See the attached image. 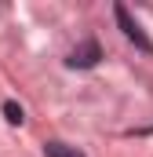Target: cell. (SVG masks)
Here are the masks:
<instances>
[{
	"mask_svg": "<svg viewBox=\"0 0 153 157\" xmlns=\"http://www.w3.org/2000/svg\"><path fill=\"white\" fill-rule=\"evenodd\" d=\"M113 18H117V26H120V33H124V37L131 40V44H135L139 51L153 55V40L146 37V29H142V26H139V22L131 18V11H128L124 4H113Z\"/></svg>",
	"mask_w": 153,
	"mask_h": 157,
	"instance_id": "1",
	"label": "cell"
},
{
	"mask_svg": "<svg viewBox=\"0 0 153 157\" xmlns=\"http://www.w3.org/2000/svg\"><path fill=\"white\" fill-rule=\"evenodd\" d=\"M99 59H102V48L95 40H84V44H76L73 51H69L66 66L69 70H91V66H99Z\"/></svg>",
	"mask_w": 153,
	"mask_h": 157,
	"instance_id": "2",
	"label": "cell"
},
{
	"mask_svg": "<svg viewBox=\"0 0 153 157\" xmlns=\"http://www.w3.org/2000/svg\"><path fill=\"white\" fill-rule=\"evenodd\" d=\"M44 157H84L76 146H66V143H58V139H51V143H44Z\"/></svg>",
	"mask_w": 153,
	"mask_h": 157,
	"instance_id": "3",
	"label": "cell"
},
{
	"mask_svg": "<svg viewBox=\"0 0 153 157\" xmlns=\"http://www.w3.org/2000/svg\"><path fill=\"white\" fill-rule=\"evenodd\" d=\"M4 117H7V124H22L26 121V110L18 102H4Z\"/></svg>",
	"mask_w": 153,
	"mask_h": 157,
	"instance_id": "4",
	"label": "cell"
}]
</instances>
